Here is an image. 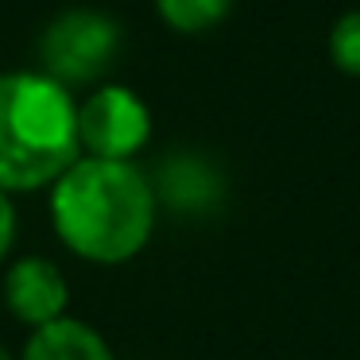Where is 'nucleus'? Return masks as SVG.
I'll return each mask as SVG.
<instances>
[{"label":"nucleus","mask_w":360,"mask_h":360,"mask_svg":"<svg viewBox=\"0 0 360 360\" xmlns=\"http://www.w3.org/2000/svg\"><path fill=\"white\" fill-rule=\"evenodd\" d=\"M124 32L109 12L97 8H66L39 35L43 74L63 82L66 89L94 86L117 66Z\"/></svg>","instance_id":"7ed1b4c3"},{"label":"nucleus","mask_w":360,"mask_h":360,"mask_svg":"<svg viewBox=\"0 0 360 360\" xmlns=\"http://www.w3.org/2000/svg\"><path fill=\"white\" fill-rule=\"evenodd\" d=\"M326 55L337 74L360 82V8H349L333 20L326 35Z\"/></svg>","instance_id":"1a4fd4ad"},{"label":"nucleus","mask_w":360,"mask_h":360,"mask_svg":"<svg viewBox=\"0 0 360 360\" xmlns=\"http://www.w3.org/2000/svg\"><path fill=\"white\" fill-rule=\"evenodd\" d=\"M20 360H117L112 345L82 318H58L32 329Z\"/></svg>","instance_id":"423d86ee"},{"label":"nucleus","mask_w":360,"mask_h":360,"mask_svg":"<svg viewBox=\"0 0 360 360\" xmlns=\"http://www.w3.org/2000/svg\"><path fill=\"white\" fill-rule=\"evenodd\" d=\"M12 244H16V205H12V194L0 190V264L8 259Z\"/></svg>","instance_id":"9d476101"},{"label":"nucleus","mask_w":360,"mask_h":360,"mask_svg":"<svg viewBox=\"0 0 360 360\" xmlns=\"http://www.w3.org/2000/svg\"><path fill=\"white\" fill-rule=\"evenodd\" d=\"M78 159V101L70 89L43 70L0 74V190L55 186Z\"/></svg>","instance_id":"f03ea898"},{"label":"nucleus","mask_w":360,"mask_h":360,"mask_svg":"<svg viewBox=\"0 0 360 360\" xmlns=\"http://www.w3.org/2000/svg\"><path fill=\"white\" fill-rule=\"evenodd\" d=\"M159 217L155 182L136 163L82 155L51 186V225L86 264L117 267L148 248Z\"/></svg>","instance_id":"f257e3e1"},{"label":"nucleus","mask_w":360,"mask_h":360,"mask_svg":"<svg viewBox=\"0 0 360 360\" xmlns=\"http://www.w3.org/2000/svg\"><path fill=\"white\" fill-rule=\"evenodd\" d=\"M0 295L8 314L27 329H39L47 321L66 318V302H70V283H66L63 267L47 256H20L16 264L4 271Z\"/></svg>","instance_id":"39448f33"},{"label":"nucleus","mask_w":360,"mask_h":360,"mask_svg":"<svg viewBox=\"0 0 360 360\" xmlns=\"http://www.w3.org/2000/svg\"><path fill=\"white\" fill-rule=\"evenodd\" d=\"M155 198H167L174 210H205L221 198V182L202 159L194 155H179V159H167L163 167V179L155 182Z\"/></svg>","instance_id":"0eeeda50"},{"label":"nucleus","mask_w":360,"mask_h":360,"mask_svg":"<svg viewBox=\"0 0 360 360\" xmlns=\"http://www.w3.org/2000/svg\"><path fill=\"white\" fill-rule=\"evenodd\" d=\"M151 140V109L136 89L101 82L78 101V143L89 159L136 163Z\"/></svg>","instance_id":"20e7f679"},{"label":"nucleus","mask_w":360,"mask_h":360,"mask_svg":"<svg viewBox=\"0 0 360 360\" xmlns=\"http://www.w3.org/2000/svg\"><path fill=\"white\" fill-rule=\"evenodd\" d=\"M0 360H16V356H12L8 349H4V341H0Z\"/></svg>","instance_id":"9b49d317"},{"label":"nucleus","mask_w":360,"mask_h":360,"mask_svg":"<svg viewBox=\"0 0 360 360\" xmlns=\"http://www.w3.org/2000/svg\"><path fill=\"white\" fill-rule=\"evenodd\" d=\"M171 32L179 35H205L217 24H225L233 0H151Z\"/></svg>","instance_id":"6e6552de"}]
</instances>
